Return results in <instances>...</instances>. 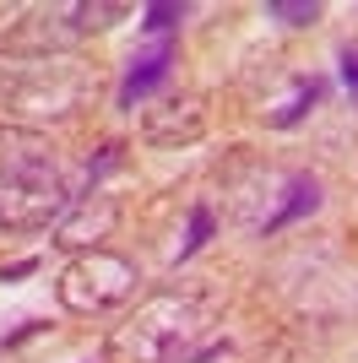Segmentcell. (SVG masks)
<instances>
[{"instance_id": "4", "label": "cell", "mask_w": 358, "mask_h": 363, "mask_svg": "<svg viewBox=\"0 0 358 363\" xmlns=\"http://www.w3.org/2000/svg\"><path fill=\"white\" fill-rule=\"evenodd\" d=\"M207 130V98L201 92H179V98H158L141 108V141L147 147H190Z\"/></svg>"}, {"instance_id": "1", "label": "cell", "mask_w": 358, "mask_h": 363, "mask_svg": "<svg viewBox=\"0 0 358 363\" xmlns=\"http://www.w3.org/2000/svg\"><path fill=\"white\" fill-rule=\"evenodd\" d=\"M71 206L60 152L28 125H0V233H38Z\"/></svg>"}, {"instance_id": "10", "label": "cell", "mask_w": 358, "mask_h": 363, "mask_svg": "<svg viewBox=\"0 0 358 363\" xmlns=\"http://www.w3.org/2000/svg\"><path fill=\"white\" fill-rule=\"evenodd\" d=\"M315 98H320V82H315V76H310V82H298L293 104L271 114V125H298V120H304V114H310V104H315Z\"/></svg>"}, {"instance_id": "6", "label": "cell", "mask_w": 358, "mask_h": 363, "mask_svg": "<svg viewBox=\"0 0 358 363\" xmlns=\"http://www.w3.org/2000/svg\"><path fill=\"white\" fill-rule=\"evenodd\" d=\"M114 217H119V206H114V201H109V206H104L98 217H92V201H82V206H76V212L65 217V223H60V239H55V244H71V250H76V244L104 239L109 228H114Z\"/></svg>"}, {"instance_id": "5", "label": "cell", "mask_w": 358, "mask_h": 363, "mask_svg": "<svg viewBox=\"0 0 358 363\" xmlns=\"http://www.w3.org/2000/svg\"><path fill=\"white\" fill-rule=\"evenodd\" d=\"M168 65H174V49H168V44H158L152 55H141V60H136L131 71H125L119 104H125V108H131V104H141V98H147V92H152V87H158V82L168 76Z\"/></svg>"}, {"instance_id": "13", "label": "cell", "mask_w": 358, "mask_h": 363, "mask_svg": "<svg viewBox=\"0 0 358 363\" xmlns=\"http://www.w3.org/2000/svg\"><path fill=\"white\" fill-rule=\"evenodd\" d=\"M179 16H185V6H174V0H158V6H147V28H152V33H163V28H174Z\"/></svg>"}, {"instance_id": "8", "label": "cell", "mask_w": 358, "mask_h": 363, "mask_svg": "<svg viewBox=\"0 0 358 363\" xmlns=\"http://www.w3.org/2000/svg\"><path fill=\"white\" fill-rule=\"evenodd\" d=\"M119 16H131V6H119V0H98V6H76V28H82V33H98V28H114Z\"/></svg>"}, {"instance_id": "9", "label": "cell", "mask_w": 358, "mask_h": 363, "mask_svg": "<svg viewBox=\"0 0 358 363\" xmlns=\"http://www.w3.org/2000/svg\"><path fill=\"white\" fill-rule=\"evenodd\" d=\"M266 16H277L288 28H315V22H320V6H315V0H271Z\"/></svg>"}, {"instance_id": "7", "label": "cell", "mask_w": 358, "mask_h": 363, "mask_svg": "<svg viewBox=\"0 0 358 363\" xmlns=\"http://www.w3.org/2000/svg\"><path fill=\"white\" fill-rule=\"evenodd\" d=\"M320 206V184L310 179V174H293L288 179V206L277 217H266V233H277V228H288V223H298L304 212H315Z\"/></svg>"}, {"instance_id": "11", "label": "cell", "mask_w": 358, "mask_h": 363, "mask_svg": "<svg viewBox=\"0 0 358 363\" xmlns=\"http://www.w3.org/2000/svg\"><path fill=\"white\" fill-rule=\"evenodd\" d=\"M28 76H33V65L11 60V55H0V104H6V98H22Z\"/></svg>"}, {"instance_id": "14", "label": "cell", "mask_w": 358, "mask_h": 363, "mask_svg": "<svg viewBox=\"0 0 358 363\" xmlns=\"http://www.w3.org/2000/svg\"><path fill=\"white\" fill-rule=\"evenodd\" d=\"M342 76H347V87L358 92V49H347V55H342Z\"/></svg>"}, {"instance_id": "3", "label": "cell", "mask_w": 358, "mask_h": 363, "mask_svg": "<svg viewBox=\"0 0 358 363\" xmlns=\"http://www.w3.org/2000/svg\"><path fill=\"white\" fill-rule=\"evenodd\" d=\"M136 282L141 277H136V266L125 255H114V250H82L60 272L55 293L71 315H109V309H119L136 293Z\"/></svg>"}, {"instance_id": "12", "label": "cell", "mask_w": 358, "mask_h": 363, "mask_svg": "<svg viewBox=\"0 0 358 363\" xmlns=\"http://www.w3.org/2000/svg\"><path fill=\"white\" fill-rule=\"evenodd\" d=\"M207 239H212V212H207V206H195V217H190V239L179 244V255H195Z\"/></svg>"}, {"instance_id": "2", "label": "cell", "mask_w": 358, "mask_h": 363, "mask_svg": "<svg viewBox=\"0 0 358 363\" xmlns=\"http://www.w3.org/2000/svg\"><path fill=\"white\" fill-rule=\"evenodd\" d=\"M212 309L190 293H152L104 347V363H207L223 342H207Z\"/></svg>"}]
</instances>
